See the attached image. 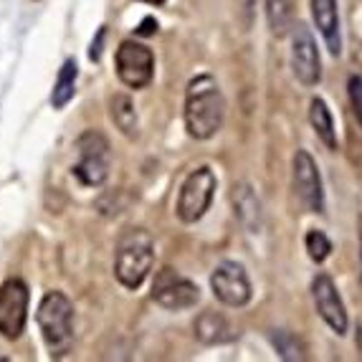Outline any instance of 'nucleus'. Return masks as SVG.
<instances>
[{
    "instance_id": "nucleus-8",
    "label": "nucleus",
    "mask_w": 362,
    "mask_h": 362,
    "mask_svg": "<svg viewBox=\"0 0 362 362\" xmlns=\"http://www.w3.org/2000/svg\"><path fill=\"white\" fill-rule=\"evenodd\" d=\"M152 299L168 312H182V309L198 304L200 289L195 281L182 276L175 269H163V272H157L155 284H152Z\"/></svg>"
},
{
    "instance_id": "nucleus-14",
    "label": "nucleus",
    "mask_w": 362,
    "mask_h": 362,
    "mask_svg": "<svg viewBox=\"0 0 362 362\" xmlns=\"http://www.w3.org/2000/svg\"><path fill=\"white\" fill-rule=\"evenodd\" d=\"M230 203H233V216L238 218V223L248 233H259L264 226V211H261V200L254 187L248 182H238L230 193Z\"/></svg>"
},
{
    "instance_id": "nucleus-1",
    "label": "nucleus",
    "mask_w": 362,
    "mask_h": 362,
    "mask_svg": "<svg viewBox=\"0 0 362 362\" xmlns=\"http://www.w3.org/2000/svg\"><path fill=\"white\" fill-rule=\"evenodd\" d=\"M185 129L193 139H211L221 132L226 122V99L211 74L195 76L185 91Z\"/></svg>"
},
{
    "instance_id": "nucleus-13",
    "label": "nucleus",
    "mask_w": 362,
    "mask_h": 362,
    "mask_svg": "<svg viewBox=\"0 0 362 362\" xmlns=\"http://www.w3.org/2000/svg\"><path fill=\"white\" fill-rule=\"evenodd\" d=\"M312 8V21L320 30V36L325 38L327 49L332 56L342 54V30H339V11L337 0H309Z\"/></svg>"
},
{
    "instance_id": "nucleus-24",
    "label": "nucleus",
    "mask_w": 362,
    "mask_h": 362,
    "mask_svg": "<svg viewBox=\"0 0 362 362\" xmlns=\"http://www.w3.org/2000/svg\"><path fill=\"white\" fill-rule=\"evenodd\" d=\"M157 30V21L155 18H145L142 21V25L137 28V36H152Z\"/></svg>"
},
{
    "instance_id": "nucleus-6",
    "label": "nucleus",
    "mask_w": 362,
    "mask_h": 362,
    "mask_svg": "<svg viewBox=\"0 0 362 362\" xmlns=\"http://www.w3.org/2000/svg\"><path fill=\"white\" fill-rule=\"evenodd\" d=\"M211 289L218 302L230 309L246 307V304L251 302V296H254L251 279H248L243 264H238V261H221V264L213 269Z\"/></svg>"
},
{
    "instance_id": "nucleus-21",
    "label": "nucleus",
    "mask_w": 362,
    "mask_h": 362,
    "mask_svg": "<svg viewBox=\"0 0 362 362\" xmlns=\"http://www.w3.org/2000/svg\"><path fill=\"white\" fill-rule=\"evenodd\" d=\"M304 246H307V254L314 264H322V261H327L329 254H332V241L322 230H309L307 238H304Z\"/></svg>"
},
{
    "instance_id": "nucleus-23",
    "label": "nucleus",
    "mask_w": 362,
    "mask_h": 362,
    "mask_svg": "<svg viewBox=\"0 0 362 362\" xmlns=\"http://www.w3.org/2000/svg\"><path fill=\"white\" fill-rule=\"evenodd\" d=\"M104 33H107V30H99L97 33V41H91V49H89V59L91 61H99V56H102V43H104Z\"/></svg>"
},
{
    "instance_id": "nucleus-11",
    "label": "nucleus",
    "mask_w": 362,
    "mask_h": 362,
    "mask_svg": "<svg viewBox=\"0 0 362 362\" xmlns=\"http://www.w3.org/2000/svg\"><path fill=\"white\" fill-rule=\"evenodd\" d=\"M291 177H294L296 195L307 206V211L325 213L327 198H325V185H322L320 168H317L314 157L307 150H296L294 160H291Z\"/></svg>"
},
{
    "instance_id": "nucleus-12",
    "label": "nucleus",
    "mask_w": 362,
    "mask_h": 362,
    "mask_svg": "<svg viewBox=\"0 0 362 362\" xmlns=\"http://www.w3.org/2000/svg\"><path fill=\"white\" fill-rule=\"evenodd\" d=\"M312 302L317 314L322 317L329 329L334 334H347V327H350V320H347V309H344L342 296L337 291V284L332 281L329 274H317L312 279Z\"/></svg>"
},
{
    "instance_id": "nucleus-15",
    "label": "nucleus",
    "mask_w": 362,
    "mask_h": 362,
    "mask_svg": "<svg viewBox=\"0 0 362 362\" xmlns=\"http://www.w3.org/2000/svg\"><path fill=\"white\" fill-rule=\"evenodd\" d=\"M193 332H195V339L203 344H226V342H233L235 337H238V332L233 329V325H230L228 320H226L221 312H213V309H208V312H200L198 320H195L193 325Z\"/></svg>"
},
{
    "instance_id": "nucleus-16",
    "label": "nucleus",
    "mask_w": 362,
    "mask_h": 362,
    "mask_svg": "<svg viewBox=\"0 0 362 362\" xmlns=\"http://www.w3.org/2000/svg\"><path fill=\"white\" fill-rule=\"evenodd\" d=\"M309 124H312L314 134L320 137V142L327 150H337V129H334V117L327 107V102L322 97H314L309 102Z\"/></svg>"
},
{
    "instance_id": "nucleus-10",
    "label": "nucleus",
    "mask_w": 362,
    "mask_h": 362,
    "mask_svg": "<svg viewBox=\"0 0 362 362\" xmlns=\"http://www.w3.org/2000/svg\"><path fill=\"white\" fill-rule=\"evenodd\" d=\"M117 76L129 89H145L155 76V56L145 43L122 41L117 49Z\"/></svg>"
},
{
    "instance_id": "nucleus-18",
    "label": "nucleus",
    "mask_w": 362,
    "mask_h": 362,
    "mask_svg": "<svg viewBox=\"0 0 362 362\" xmlns=\"http://www.w3.org/2000/svg\"><path fill=\"white\" fill-rule=\"evenodd\" d=\"M266 23L274 36L281 38L294 28V0H264Z\"/></svg>"
},
{
    "instance_id": "nucleus-7",
    "label": "nucleus",
    "mask_w": 362,
    "mask_h": 362,
    "mask_svg": "<svg viewBox=\"0 0 362 362\" xmlns=\"http://www.w3.org/2000/svg\"><path fill=\"white\" fill-rule=\"evenodd\" d=\"M28 286L21 279H8L0 286V337L18 339L28 322Z\"/></svg>"
},
{
    "instance_id": "nucleus-5",
    "label": "nucleus",
    "mask_w": 362,
    "mask_h": 362,
    "mask_svg": "<svg viewBox=\"0 0 362 362\" xmlns=\"http://www.w3.org/2000/svg\"><path fill=\"white\" fill-rule=\"evenodd\" d=\"M216 187L218 177L211 168H195L190 175L185 177V182L180 185V193H177V218L182 223H198L200 218L206 216L213 206V198H216Z\"/></svg>"
},
{
    "instance_id": "nucleus-3",
    "label": "nucleus",
    "mask_w": 362,
    "mask_h": 362,
    "mask_svg": "<svg viewBox=\"0 0 362 362\" xmlns=\"http://www.w3.org/2000/svg\"><path fill=\"white\" fill-rule=\"evenodd\" d=\"M36 322L51 357H64L74 347V304L64 291H49L43 296Z\"/></svg>"
},
{
    "instance_id": "nucleus-20",
    "label": "nucleus",
    "mask_w": 362,
    "mask_h": 362,
    "mask_svg": "<svg viewBox=\"0 0 362 362\" xmlns=\"http://www.w3.org/2000/svg\"><path fill=\"white\" fill-rule=\"evenodd\" d=\"M272 342H274V347H276V352L284 357V360H304L302 342H299V339H296L291 332H286V329H274Z\"/></svg>"
},
{
    "instance_id": "nucleus-17",
    "label": "nucleus",
    "mask_w": 362,
    "mask_h": 362,
    "mask_svg": "<svg viewBox=\"0 0 362 362\" xmlns=\"http://www.w3.org/2000/svg\"><path fill=\"white\" fill-rule=\"evenodd\" d=\"M109 117L117 124L122 134L127 139H134L139 134V117H137V107L127 94H115L109 99Z\"/></svg>"
},
{
    "instance_id": "nucleus-4",
    "label": "nucleus",
    "mask_w": 362,
    "mask_h": 362,
    "mask_svg": "<svg viewBox=\"0 0 362 362\" xmlns=\"http://www.w3.org/2000/svg\"><path fill=\"white\" fill-rule=\"evenodd\" d=\"M76 152L78 163L74 165V175L78 177L81 185L99 187L109 177V168H112V147L109 139L97 129H89L76 139Z\"/></svg>"
},
{
    "instance_id": "nucleus-25",
    "label": "nucleus",
    "mask_w": 362,
    "mask_h": 362,
    "mask_svg": "<svg viewBox=\"0 0 362 362\" xmlns=\"http://www.w3.org/2000/svg\"><path fill=\"white\" fill-rule=\"evenodd\" d=\"M142 3H150V6H163L165 0H142Z\"/></svg>"
},
{
    "instance_id": "nucleus-19",
    "label": "nucleus",
    "mask_w": 362,
    "mask_h": 362,
    "mask_svg": "<svg viewBox=\"0 0 362 362\" xmlns=\"http://www.w3.org/2000/svg\"><path fill=\"white\" fill-rule=\"evenodd\" d=\"M76 76H78L76 61L74 59L64 61V66H61L59 76H56L54 91H51V104H54V109H64L74 99V91H76Z\"/></svg>"
},
{
    "instance_id": "nucleus-2",
    "label": "nucleus",
    "mask_w": 362,
    "mask_h": 362,
    "mask_svg": "<svg viewBox=\"0 0 362 362\" xmlns=\"http://www.w3.org/2000/svg\"><path fill=\"white\" fill-rule=\"evenodd\" d=\"M155 264V241L145 228H127L115 251V276L124 289H139Z\"/></svg>"
},
{
    "instance_id": "nucleus-9",
    "label": "nucleus",
    "mask_w": 362,
    "mask_h": 362,
    "mask_svg": "<svg viewBox=\"0 0 362 362\" xmlns=\"http://www.w3.org/2000/svg\"><path fill=\"white\" fill-rule=\"evenodd\" d=\"M291 71L302 86H317L322 81L320 46L304 23H296L291 30Z\"/></svg>"
},
{
    "instance_id": "nucleus-22",
    "label": "nucleus",
    "mask_w": 362,
    "mask_h": 362,
    "mask_svg": "<svg viewBox=\"0 0 362 362\" xmlns=\"http://www.w3.org/2000/svg\"><path fill=\"white\" fill-rule=\"evenodd\" d=\"M347 94H350L352 112H355L357 122H360V127H362V76L352 74L350 81H347Z\"/></svg>"
}]
</instances>
